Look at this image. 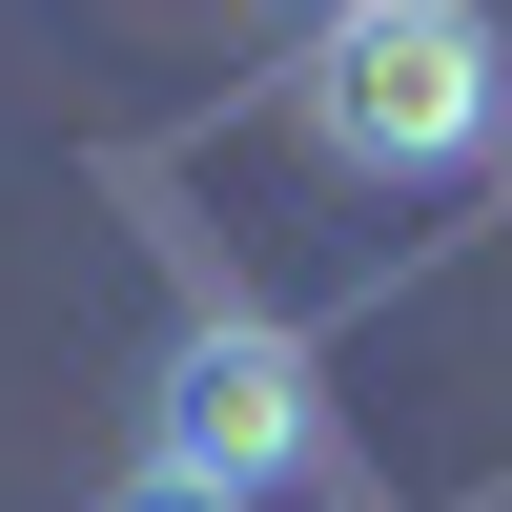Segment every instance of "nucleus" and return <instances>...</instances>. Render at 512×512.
<instances>
[{
  "mask_svg": "<svg viewBox=\"0 0 512 512\" xmlns=\"http://www.w3.org/2000/svg\"><path fill=\"white\" fill-rule=\"evenodd\" d=\"M287 144L328 185H451L492 144V0H328L287 41Z\"/></svg>",
  "mask_w": 512,
  "mask_h": 512,
  "instance_id": "1",
  "label": "nucleus"
},
{
  "mask_svg": "<svg viewBox=\"0 0 512 512\" xmlns=\"http://www.w3.org/2000/svg\"><path fill=\"white\" fill-rule=\"evenodd\" d=\"M328 451V410H308V349H287L267 308H226L205 287L185 328H164V410H144V472L185 492V512H267L287 472Z\"/></svg>",
  "mask_w": 512,
  "mask_h": 512,
  "instance_id": "2",
  "label": "nucleus"
}]
</instances>
